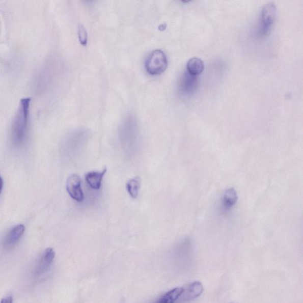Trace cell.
Listing matches in <instances>:
<instances>
[{
	"label": "cell",
	"instance_id": "cell-1",
	"mask_svg": "<svg viewBox=\"0 0 303 303\" xmlns=\"http://www.w3.org/2000/svg\"><path fill=\"white\" fill-rule=\"evenodd\" d=\"M31 103V98H22L19 108L14 117L12 133L14 142L18 144L23 141L27 133Z\"/></svg>",
	"mask_w": 303,
	"mask_h": 303
},
{
	"label": "cell",
	"instance_id": "cell-2",
	"mask_svg": "<svg viewBox=\"0 0 303 303\" xmlns=\"http://www.w3.org/2000/svg\"><path fill=\"white\" fill-rule=\"evenodd\" d=\"M168 67V60L165 53L160 50L153 51L145 62L146 70L151 75L162 74Z\"/></svg>",
	"mask_w": 303,
	"mask_h": 303
},
{
	"label": "cell",
	"instance_id": "cell-3",
	"mask_svg": "<svg viewBox=\"0 0 303 303\" xmlns=\"http://www.w3.org/2000/svg\"><path fill=\"white\" fill-rule=\"evenodd\" d=\"M67 190L69 196L76 202L81 203L85 199L82 189L81 179L79 175L73 174L67 181Z\"/></svg>",
	"mask_w": 303,
	"mask_h": 303
},
{
	"label": "cell",
	"instance_id": "cell-4",
	"mask_svg": "<svg viewBox=\"0 0 303 303\" xmlns=\"http://www.w3.org/2000/svg\"><path fill=\"white\" fill-rule=\"evenodd\" d=\"M277 17V8L274 4L268 3L262 9L261 13L262 31L265 35L271 29Z\"/></svg>",
	"mask_w": 303,
	"mask_h": 303
},
{
	"label": "cell",
	"instance_id": "cell-5",
	"mask_svg": "<svg viewBox=\"0 0 303 303\" xmlns=\"http://www.w3.org/2000/svg\"><path fill=\"white\" fill-rule=\"evenodd\" d=\"M56 257V253L52 248H47L40 258L34 271V275L39 277L47 272L50 268L51 265Z\"/></svg>",
	"mask_w": 303,
	"mask_h": 303
},
{
	"label": "cell",
	"instance_id": "cell-6",
	"mask_svg": "<svg viewBox=\"0 0 303 303\" xmlns=\"http://www.w3.org/2000/svg\"><path fill=\"white\" fill-rule=\"evenodd\" d=\"M183 293L180 298L182 302H187L199 297L203 293V286L199 282H193L183 287Z\"/></svg>",
	"mask_w": 303,
	"mask_h": 303
},
{
	"label": "cell",
	"instance_id": "cell-7",
	"mask_svg": "<svg viewBox=\"0 0 303 303\" xmlns=\"http://www.w3.org/2000/svg\"><path fill=\"white\" fill-rule=\"evenodd\" d=\"M198 85L199 79L197 76L191 75L187 71L182 76L180 89L182 94L190 95L194 93Z\"/></svg>",
	"mask_w": 303,
	"mask_h": 303
},
{
	"label": "cell",
	"instance_id": "cell-8",
	"mask_svg": "<svg viewBox=\"0 0 303 303\" xmlns=\"http://www.w3.org/2000/svg\"><path fill=\"white\" fill-rule=\"evenodd\" d=\"M25 231L23 225H19L14 227L6 237L4 246L6 249H10L16 245L21 239Z\"/></svg>",
	"mask_w": 303,
	"mask_h": 303
},
{
	"label": "cell",
	"instance_id": "cell-9",
	"mask_svg": "<svg viewBox=\"0 0 303 303\" xmlns=\"http://www.w3.org/2000/svg\"><path fill=\"white\" fill-rule=\"evenodd\" d=\"M107 169H105L101 171H91L86 174V181L89 187L95 190H98L101 187L102 181Z\"/></svg>",
	"mask_w": 303,
	"mask_h": 303
},
{
	"label": "cell",
	"instance_id": "cell-10",
	"mask_svg": "<svg viewBox=\"0 0 303 303\" xmlns=\"http://www.w3.org/2000/svg\"><path fill=\"white\" fill-rule=\"evenodd\" d=\"M183 291V287L175 288L163 294L155 303H175L179 300Z\"/></svg>",
	"mask_w": 303,
	"mask_h": 303
},
{
	"label": "cell",
	"instance_id": "cell-11",
	"mask_svg": "<svg viewBox=\"0 0 303 303\" xmlns=\"http://www.w3.org/2000/svg\"><path fill=\"white\" fill-rule=\"evenodd\" d=\"M238 201V193L233 188L226 191L223 197V206L226 210H230L235 205Z\"/></svg>",
	"mask_w": 303,
	"mask_h": 303
},
{
	"label": "cell",
	"instance_id": "cell-12",
	"mask_svg": "<svg viewBox=\"0 0 303 303\" xmlns=\"http://www.w3.org/2000/svg\"><path fill=\"white\" fill-rule=\"evenodd\" d=\"M204 69V65L202 60L198 58H193L187 63V71L191 75L198 76L202 74Z\"/></svg>",
	"mask_w": 303,
	"mask_h": 303
},
{
	"label": "cell",
	"instance_id": "cell-13",
	"mask_svg": "<svg viewBox=\"0 0 303 303\" xmlns=\"http://www.w3.org/2000/svg\"><path fill=\"white\" fill-rule=\"evenodd\" d=\"M141 187V180L139 177H134L127 182L126 189L127 192L133 199H137Z\"/></svg>",
	"mask_w": 303,
	"mask_h": 303
},
{
	"label": "cell",
	"instance_id": "cell-14",
	"mask_svg": "<svg viewBox=\"0 0 303 303\" xmlns=\"http://www.w3.org/2000/svg\"><path fill=\"white\" fill-rule=\"evenodd\" d=\"M78 36L80 42L82 45H86L87 43V34L85 27L80 25L78 30Z\"/></svg>",
	"mask_w": 303,
	"mask_h": 303
},
{
	"label": "cell",
	"instance_id": "cell-15",
	"mask_svg": "<svg viewBox=\"0 0 303 303\" xmlns=\"http://www.w3.org/2000/svg\"><path fill=\"white\" fill-rule=\"evenodd\" d=\"M1 303H13V298L11 296L3 298Z\"/></svg>",
	"mask_w": 303,
	"mask_h": 303
},
{
	"label": "cell",
	"instance_id": "cell-16",
	"mask_svg": "<svg viewBox=\"0 0 303 303\" xmlns=\"http://www.w3.org/2000/svg\"><path fill=\"white\" fill-rule=\"evenodd\" d=\"M3 187V181L1 177H0V194H1L2 189Z\"/></svg>",
	"mask_w": 303,
	"mask_h": 303
}]
</instances>
